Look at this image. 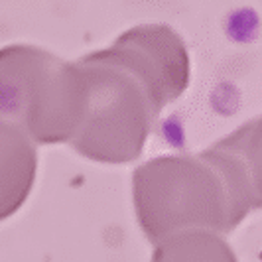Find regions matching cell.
Segmentation results:
<instances>
[{"label": "cell", "mask_w": 262, "mask_h": 262, "mask_svg": "<svg viewBox=\"0 0 262 262\" xmlns=\"http://www.w3.org/2000/svg\"><path fill=\"white\" fill-rule=\"evenodd\" d=\"M136 217L152 245L178 233L229 235L260 207V122L193 156H162L132 176Z\"/></svg>", "instance_id": "cell-1"}, {"label": "cell", "mask_w": 262, "mask_h": 262, "mask_svg": "<svg viewBox=\"0 0 262 262\" xmlns=\"http://www.w3.org/2000/svg\"><path fill=\"white\" fill-rule=\"evenodd\" d=\"M83 113V79L69 63L34 46L0 50V118L36 146L69 142Z\"/></svg>", "instance_id": "cell-3"}, {"label": "cell", "mask_w": 262, "mask_h": 262, "mask_svg": "<svg viewBox=\"0 0 262 262\" xmlns=\"http://www.w3.org/2000/svg\"><path fill=\"white\" fill-rule=\"evenodd\" d=\"M108 50L144 81L162 111L180 99L189 85V55L184 39L170 26L132 28Z\"/></svg>", "instance_id": "cell-4"}, {"label": "cell", "mask_w": 262, "mask_h": 262, "mask_svg": "<svg viewBox=\"0 0 262 262\" xmlns=\"http://www.w3.org/2000/svg\"><path fill=\"white\" fill-rule=\"evenodd\" d=\"M36 144L20 128L0 118V221L24 205L36 180Z\"/></svg>", "instance_id": "cell-5"}, {"label": "cell", "mask_w": 262, "mask_h": 262, "mask_svg": "<svg viewBox=\"0 0 262 262\" xmlns=\"http://www.w3.org/2000/svg\"><path fill=\"white\" fill-rule=\"evenodd\" d=\"M154 247L152 262H238L223 236L207 231L178 233Z\"/></svg>", "instance_id": "cell-6"}, {"label": "cell", "mask_w": 262, "mask_h": 262, "mask_svg": "<svg viewBox=\"0 0 262 262\" xmlns=\"http://www.w3.org/2000/svg\"><path fill=\"white\" fill-rule=\"evenodd\" d=\"M83 79V113L67 144L103 164H126L142 154L162 106L108 48L75 61Z\"/></svg>", "instance_id": "cell-2"}]
</instances>
